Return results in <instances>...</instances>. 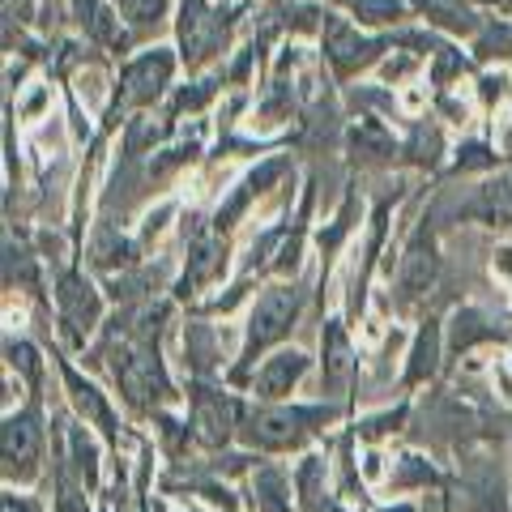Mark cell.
<instances>
[{"instance_id": "2e32d148", "label": "cell", "mask_w": 512, "mask_h": 512, "mask_svg": "<svg viewBox=\"0 0 512 512\" xmlns=\"http://www.w3.org/2000/svg\"><path fill=\"white\" fill-rule=\"evenodd\" d=\"M73 5H77V18H82L90 39L120 43V22H116V13L107 9V0H73Z\"/></svg>"}, {"instance_id": "30bf717a", "label": "cell", "mask_w": 512, "mask_h": 512, "mask_svg": "<svg viewBox=\"0 0 512 512\" xmlns=\"http://www.w3.org/2000/svg\"><path fill=\"white\" fill-rule=\"evenodd\" d=\"M60 308H64V325L90 333L94 320H99V312H103V303H99V295H94L90 282L64 278V286H60Z\"/></svg>"}, {"instance_id": "836d02e7", "label": "cell", "mask_w": 512, "mask_h": 512, "mask_svg": "<svg viewBox=\"0 0 512 512\" xmlns=\"http://www.w3.org/2000/svg\"><path fill=\"white\" fill-rule=\"evenodd\" d=\"M393 512H414V508H393Z\"/></svg>"}, {"instance_id": "277c9868", "label": "cell", "mask_w": 512, "mask_h": 512, "mask_svg": "<svg viewBox=\"0 0 512 512\" xmlns=\"http://www.w3.org/2000/svg\"><path fill=\"white\" fill-rule=\"evenodd\" d=\"M171 69H175V60H171V52H163V47H154V52L137 56L124 69V77H120L124 103H137V107L141 103H154L158 94L171 86Z\"/></svg>"}, {"instance_id": "5bb4252c", "label": "cell", "mask_w": 512, "mask_h": 512, "mask_svg": "<svg viewBox=\"0 0 512 512\" xmlns=\"http://www.w3.org/2000/svg\"><path fill=\"white\" fill-rule=\"evenodd\" d=\"M64 384H69V393H73V406L82 410L99 431H107V436H111V406L103 402V393L94 389V384H86L82 376L73 372V367H64Z\"/></svg>"}, {"instance_id": "7402d4cb", "label": "cell", "mask_w": 512, "mask_h": 512, "mask_svg": "<svg viewBox=\"0 0 512 512\" xmlns=\"http://www.w3.org/2000/svg\"><path fill=\"white\" fill-rule=\"evenodd\" d=\"M320 474H325L320 457H308L299 466V491H303V500H308V504H316V495H320Z\"/></svg>"}, {"instance_id": "f1b7e54d", "label": "cell", "mask_w": 512, "mask_h": 512, "mask_svg": "<svg viewBox=\"0 0 512 512\" xmlns=\"http://www.w3.org/2000/svg\"><path fill=\"white\" fill-rule=\"evenodd\" d=\"M491 163H495V154H491L487 146H466V150L457 154V167H461V171H470V167H491Z\"/></svg>"}, {"instance_id": "4dcf8cb0", "label": "cell", "mask_w": 512, "mask_h": 512, "mask_svg": "<svg viewBox=\"0 0 512 512\" xmlns=\"http://www.w3.org/2000/svg\"><path fill=\"white\" fill-rule=\"evenodd\" d=\"M56 512H90V508H86V495H77L69 483H60V495H56Z\"/></svg>"}, {"instance_id": "cb8c5ba5", "label": "cell", "mask_w": 512, "mask_h": 512, "mask_svg": "<svg viewBox=\"0 0 512 512\" xmlns=\"http://www.w3.org/2000/svg\"><path fill=\"white\" fill-rule=\"evenodd\" d=\"M73 453H77V470H82L90 483H94V474H99V466H94V444L82 436V427H73Z\"/></svg>"}, {"instance_id": "52a82bcc", "label": "cell", "mask_w": 512, "mask_h": 512, "mask_svg": "<svg viewBox=\"0 0 512 512\" xmlns=\"http://www.w3.org/2000/svg\"><path fill=\"white\" fill-rule=\"evenodd\" d=\"M303 372H308V355H303V350H278L274 359L261 363L252 389H256V397H265V402H278V397H286L295 389Z\"/></svg>"}, {"instance_id": "d4e9b609", "label": "cell", "mask_w": 512, "mask_h": 512, "mask_svg": "<svg viewBox=\"0 0 512 512\" xmlns=\"http://www.w3.org/2000/svg\"><path fill=\"white\" fill-rule=\"evenodd\" d=\"M436 150H440V133H436V128H419V133H414V141H410V154L419 158V163H431V158H436Z\"/></svg>"}, {"instance_id": "9c48e42d", "label": "cell", "mask_w": 512, "mask_h": 512, "mask_svg": "<svg viewBox=\"0 0 512 512\" xmlns=\"http://www.w3.org/2000/svg\"><path fill=\"white\" fill-rule=\"evenodd\" d=\"M466 214L491 222V227H512V171L495 175L491 184L474 192V201L466 205Z\"/></svg>"}, {"instance_id": "6da1fadb", "label": "cell", "mask_w": 512, "mask_h": 512, "mask_svg": "<svg viewBox=\"0 0 512 512\" xmlns=\"http://www.w3.org/2000/svg\"><path fill=\"white\" fill-rule=\"evenodd\" d=\"M299 303H303V295L295 291V286H269V291L256 299L252 320H248V342H244V359L248 363L261 355L265 346H274L282 333L295 325Z\"/></svg>"}, {"instance_id": "d6a6232c", "label": "cell", "mask_w": 512, "mask_h": 512, "mask_svg": "<svg viewBox=\"0 0 512 512\" xmlns=\"http://www.w3.org/2000/svg\"><path fill=\"white\" fill-rule=\"evenodd\" d=\"M487 5H504V9H512V0H487Z\"/></svg>"}, {"instance_id": "ac0fdd59", "label": "cell", "mask_w": 512, "mask_h": 512, "mask_svg": "<svg viewBox=\"0 0 512 512\" xmlns=\"http://www.w3.org/2000/svg\"><path fill=\"white\" fill-rule=\"evenodd\" d=\"M342 5L355 13L359 22H367V26H393V22L406 18L402 0H342Z\"/></svg>"}, {"instance_id": "9a60e30c", "label": "cell", "mask_w": 512, "mask_h": 512, "mask_svg": "<svg viewBox=\"0 0 512 512\" xmlns=\"http://www.w3.org/2000/svg\"><path fill=\"white\" fill-rule=\"evenodd\" d=\"M350 376V346H346V333L338 329V320L325 325V384L333 393H342V384Z\"/></svg>"}, {"instance_id": "1f68e13d", "label": "cell", "mask_w": 512, "mask_h": 512, "mask_svg": "<svg viewBox=\"0 0 512 512\" xmlns=\"http://www.w3.org/2000/svg\"><path fill=\"white\" fill-rule=\"evenodd\" d=\"M5 512H39V504L26 495H5Z\"/></svg>"}, {"instance_id": "8992f818", "label": "cell", "mask_w": 512, "mask_h": 512, "mask_svg": "<svg viewBox=\"0 0 512 512\" xmlns=\"http://www.w3.org/2000/svg\"><path fill=\"white\" fill-rule=\"evenodd\" d=\"M325 56L333 60L338 73H355V69H363V64H372L380 56V47L372 39H363L350 22L329 18L325 22Z\"/></svg>"}, {"instance_id": "5b68a950", "label": "cell", "mask_w": 512, "mask_h": 512, "mask_svg": "<svg viewBox=\"0 0 512 512\" xmlns=\"http://www.w3.org/2000/svg\"><path fill=\"white\" fill-rule=\"evenodd\" d=\"M39 448H43L39 423L30 414H13L5 423V474L18 478V483H30L39 474Z\"/></svg>"}, {"instance_id": "44dd1931", "label": "cell", "mask_w": 512, "mask_h": 512, "mask_svg": "<svg viewBox=\"0 0 512 512\" xmlns=\"http://www.w3.org/2000/svg\"><path fill=\"white\" fill-rule=\"evenodd\" d=\"M431 466L423 457H402V474H393V487H406V483H419V487H427L431 483Z\"/></svg>"}, {"instance_id": "f546056e", "label": "cell", "mask_w": 512, "mask_h": 512, "mask_svg": "<svg viewBox=\"0 0 512 512\" xmlns=\"http://www.w3.org/2000/svg\"><path fill=\"white\" fill-rule=\"evenodd\" d=\"M47 107H52V90H47V86H35V90L26 94V103H22V116L35 120L39 111H47Z\"/></svg>"}, {"instance_id": "83f0119b", "label": "cell", "mask_w": 512, "mask_h": 512, "mask_svg": "<svg viewBox=\"0 0 512 512\" xmlns=\"http://www.w3.org/2000/svg\"><path fill=\"white\" fill-rule=\"evenodd\" d=\"M508 86H512V82H508L504 73H487V77H483V99H487L491 107L504 103V99H508Z\"/></svg>"}, {"instance_id": "ffe728a7", "label": "cell", "mask_w": 512, "mask_h": 512, "mask_svg": "<svg viewBox=\"0 0 512 512\" xmlns=\"http://www.w3.org/2000/svg\"><path fill=\"white\" fill-rule=\"evenodd\" d=\"M350 137H355V150L359 154H367V150H372V154H389V137H384V128L376 120H359Z\"/></svg>"}, {"instance_id": "8fae6325", "label": "cell", "mask_w": 512, "mask_h": 512, "mask_svg": "<svg viewBox=\"0 0 512 512\" xmlns=\"http://www.w3.org/2000/svg\"><path fill=\"white\" fill-rule=\"evenodd\" d=\"M282 171H286V163H282V158H269V163H265L261 171H252L248 180L239 184V192H235V197H231V201H227V205H222V210H218V227H235V218L244 214V205H248L252 197H261V192H265L269 184H274Z\"/></svg>"}, {"instance_id": "484cf974", "label": "cell", "mask_w": 512, "mask_h": 512, "mask_svg": "<svg viewBox=\"0 0 512 512\" xmlns=\"http://www.w3.org/2000/svg\"><path fill=\"white\" fill-rule=\"evenodd\" d=\"M214 269H218V252H214L210 244H201L197 256H192V274H188L184 282H205V278L214 274Z\"/></svg>"}, {"instance_id": "e0dca14e", "label": "cell", "mask_w": 512, "mask_h": 512, "mask_svg": "<svg viewBox=\"0 0 512 512\" xmlns=\"http://www.w3.org/2000/svg\"><path fill=\"white\" fill-rule=\"evenodd\" d=\"M436 363H440V329L427 325V329L419 333V342H414V350H410L406 380H410V384H423L431 372H436Z\"/></svg>"}, {"instance_id": "d6986e66", "label": "cell", "mask_w": 512, "mask_h": 512, "mask_svg": "<svg viewBox=\"0 0 512 512\" xmlns=\"http://www.w3.org/2000/svg\"><path fill=\"white\" fill-rule=\"evenodd\" d=\"M116 5L133 26H150L167 13V0H116Z\"/></svg>"}, {"instance_id": "7c38bea8", "label": "cell", "mask_w": 512, "mask_h": 512, "mask_svg": "<svg viewBox=\"0 0 512 512\" xmlns=\"http://www.w3.org/2000/svg\"><path fill=\"white\" fill-rule=\"evenodd\" d=\"M111 372H116L120 389L128 393V402L146 406V393H150V380H154L146 355H137V350H116V363H111Z\"/></svg>"}, {"instance_id": "603a6c76", "label": "cell", "mask_w": 512, "mask_h": 512, "mask_svg": "<svg viewBox=\"0 0 512 512\" xmlns=\"http://www.w3.org/2000/svg\"><path fill=\"white\" fill-rule=\"evenodd\" d=\"M512 52V30L508 26H495L478 39V56H508Z\"/></svg>"}, {"instance_id": "4fadbf2b", "label": "cell", "mask_w": 512, "mask_h": 512, "mask_svg": "<svg viewBox=\"0 0 512 512\" xmlns=\"http://www.w3.org/2000/svg\"><path fill=\"white\" fill-rule=\"evenodd\" d=\"M431 282H436V252H431V244H423V239H414L406 261H402V295L406 299L423 295Z\"/></svg>"}, {"instance_id": "ba28073f", "label": "cell", "mask_w": 512, "mask_h": 512, "mask_svg": "<svg viewBox=\"0 0 512 512\" xmlns=\"http://www.w3.org/2000/svg\"><path fill=\"white\" fill-rule=\"evenodd\" d=\"M231 423H235V406L222 393L201 389L197 402H192V431H197V440L210 444V448L227 444L231 440Z\"/></svg>"}, {"instance_id": "4316f807", "label": "cell", "mask_w": 512, "mask_h": 512, "mask_svg": "<svg viewBox=\"0 0 512 512\" xmlns=\"http://www.w3.org/2000/svg\"><path fill=\"white\" fill-rule=\"evenodd\" d=\"M158 137H163V128H158L154 120H137L133 128H128V150H141V146H150V141H158Z\"/></svg>"}, {"instance_id": "7a4b0ae2", "label": "cell", "mask_w": 512, "mask_h": 512, "mask_svg": "<svg viewBox=\"0 0 512 512\" xmlns=\"http://www.w3.org/2000/svg\"><path fill=\"white\" fill-rule=\"evenodd\" d=\"M329 410H282V406H269V410H256L248 414L244 423V440L256 448H269V453H282V448H295L303 436H308V423H325Z\"/></svg>"}, {"instance_id": "3957f363", "label": "cell", "mask_w": 512, "mask_h": 512, "mask_svg": "<svg viewBox=\"0 0 512 512\" xmlns=\"http://www.w3.org/2000/svg\"><path fill=\"white\" fill-rule=\"evenodd\" d=\"M222 39H227V26H222L218 13L205 5V0H184L180 5V47H184V60L192 69L210 60Z\"/></svg>"}]
</instances>
